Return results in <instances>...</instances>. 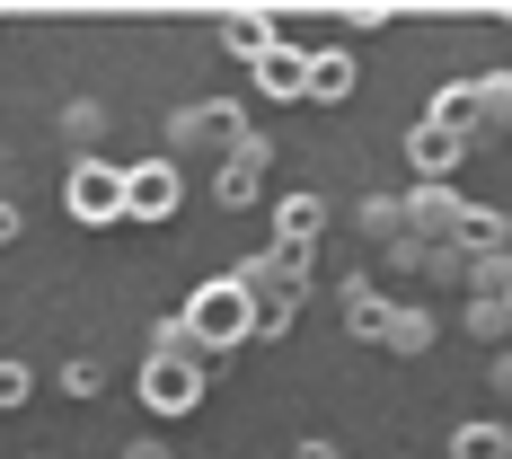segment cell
<instances>
[{
	"mask_svg": "<svg viewBox=\"0 0 512 459\" xmlns=\"http://www.w3.org/2000/svg\"><path fill=\"white\" fill-rule=\"evenodd\" d=\"M177 318L195 327V345H204V354H230V345H248V336H256V301L230 283V274H221V283H204Z\"/></svg>",
	"mask_w": 512,
	"mask_h": 459,
	"instance_id": "cell-1",
	"label": "cell"
},
{
	"mask_svg": "<svg viewBox=\"0 0 512 459\" xmlns=\"http://www.w3.org/2000/svg\"><path fill=\"white\" fill-rule=\"evenodd\" d=\"M362 239H371L380 256H398V248H407V204H389V195H371V204H362Z\"/></svg>",
	"mask_w": 512,
	"mask_h": 459,
	"instance_id": "cell-17",
	"label": "cell"
},
{
	"mask_svg": "<svg viewBox=\"0 0 512 459\" xmlns=\"http://www.w3.org/2000/svg\"><path fill=\"white\" fill-rule=\"evenodd\" d=\"M468 301H512V256H477L468 265Z\"/></svg>",
	"mask_w": 512,
	"mask_h": 459,
	"instance_id": "cell-21",
	"label": "cell"
},
{
	"mask_svg": "<svg viewBox=\"0 0 512 459\" xmlns=\"http://www.w3.org/2000/svg\"><path fill=\"white\" fill-rule=\"evenodd\" d=\"M433 124H451V133H477V89H468V80H451V89H442V98H433Z\"/></svg>",
	"mask_w": 512,
	"mask_h": 459,
	"instance_id": "cell-20",
	"label": "cell"
},
{
	"mask_svg": "<svg viewBox=\"0 0 512 459\" xmlns=\"http://www.w3.org/2000/svg\"><path fill=\"white\" fill-rule=\"evenodd\" d=\"M354 98V53H309V106H345Z\"/></svg>",
	"mask_w": 512,
	"mask_h": 459,
	"instance_id": "cell-14",
	"label": "cell"
},
{
	"mask_svg": "<svg viewBox=\"0 0 512 459\" xmlns=\"http://www.w3.org/2000/svg\"><path fill=\"white\" fill-rule=\"evenodd\" d=\"M256 89H265V98H309V53H265V62H256Z\"/></svg>",
	"mask_w": 512,
	"mask_h": 459,
	"instance_id": "cell-15",
	"label": "cell"
},
{
	"mask_svg": "<svg viewBox=\"0 0 512 459\" xmlns=\"http://www.w3.org/2000/svg\"><path fill=\"white\" fill-rule=\"evenodd\" d=\"M36 398V371L27 362H0V407H27Z\"/></svg>",
	"mask_w": 512,
	"mask_h": 459,
	"instance_id": "cell-25",
	"label": "cell"
},
{
	"mask_svg": "<svg viewBox=\"0 0 512 459\" xmlns=\"http://www.w3.org/2000/svg\"><path fill=\"white\" fill-rule=\"evenodd\" d=\"M345 327H354L362 345H380V327H389V301L371 292V274H354V283H345Z\"/></svg>",
	"mask_w": 512,
	"mask_h": 459,
	"instance_id": "cell-16",
	"label": "cell"
},
{
	"mask_svg": "<svg viewBox=\"0 0 512 459\" xmlns=\"http://www.w3.org/2000/svg\"><path fill=\"white\" fill-rule=\"evenodd\" d=\"M468 336L504 345V336H512V301H468Z\"/></svg>",
	"mask_w": 512,
	"mask_h": 459,
	"instance_id": "cell-23",
	"label": "cell"
},
{
	"mask_svg": "<svg viewBox=\"0 0 512 459\" xmlns=\"http://www.w3.org/2000/svg\"><path fill=\"white\" fill-rule=\"evenodd\" d=\"M221 45L239 53V62H265V53H274V18H265V9H230V18H221Z\"/></svg>",
	"mask_w": 512,
	"mask_h": 459,
	"instance_id": "cell-12",
	"label": "cell"
},
{
	"mask_svg": "<svg viewBox=\"0 0 512 459\" xmlns=\"http://www.w3.org/2000/svg\"><path fill=\"white\" fill-rule=\"evenodd\" d=\"M460 151H468V142H460V133H451V124H433V115H424V124H415V133H407V159H415V168H424V186H442V177L460 168Z\"/></svg>",
	"mask_w": 512,
	"mask_h": 459,
	"instance_id": "cell-9",
	"label": "cell"
},
{
	"mask_svg": "<svg viewBox=\"0 0 512 459\" xmlns=\"http://www.w3.org/2000/svg\"><path fill=\"white\" fill-rule=\"evenodd\" d=\"M486 380H495V398L512 407V354H495V371H486Z\"/></svg>",
	"mask_w": 512,
	"mask_h": 459,
	"instance_id": "cell-28",
	"label": "cell"
},
{
	"mask_svg": "<svg viewBox=\"0 0 512 459\" xmlns=\"http://www.w3.org/2000/svg\"><path fill=\"white\" fill-rule=\"evenodd\" d=\"M451 459H512V424H460Z\"/></svg>",
	"mask_w": 512,
	"mask_h": 459,
	"instance_id": "cell-18",
	"label": "cell"
},
{
	"mask_svg": "<svg viewBox=\"0 0 512 459\" xmlns=\"http://www.w3.org/2000/svg\"><path fill=\"white\" fill-rule=\"evenodd\" d=\"M433 336H442V318H433V309H398V301H389V327H380V345H389V354H433Z\"/></svg>",
	"mask_w": 512,
	"mask_h": 459,
	"instance_id": "cell-13",
	"label": "cell"
},
{
	"mask_svg": "<svg viewBox=\"0 0 512 459\" xmlns=\"http://www.w3.org/2000/svg\"><path fill=\"white\" fill-rule=\"evenodd\" d=\"M142 407L151 415H195L204 407V362H142Z\"/></svg>",
	"mask_w": 512,
	"mask_h": 459,
	"instance_id": "cell-6",
	"label": "cell"
},
{
	"mask_svg": "<svg viewBox=\"0 0 512 459\" xmlns=\"http://www.w3.org/2000/svg\"><path fill=\"white\" fill-rule=\"evenodd\" d=\"M318 230H327V204L318 195H283L274 204V248H318Z\"/></svg>",
	"mask_w": 512,
	"mask_h": 459,
	"instance_id": "cell-11",
	"label": "cell"
},
{
	"mask_svg": "<svg viewBox=\"0 0 512 459\" xmlns=\"http://www.w3.org/2000/svg\"><path fill=\"white\" fill-rule=\"evenodd\" d=\"M62 389H71V398H98V389H106V371L80 354V362H62Z\"/></svg>",
	"mask_w": 512,
	"mask_h": 459,
	"instance_id": "cell-26",
	"label": "cell"
},
{
	"mask_svg": "<svg viewBox=\"0 0 512 459\" xmlns=\"http://www.w3.org/2000/svg\"><path fill=\"white\" fill-rule=\"evenodd\" d=\"M230 283H239V292L256 301V336H283V327H292V309H301V292H309V283H292L274 256H248Z\"/></svg>",
	"mask_w": 512,
	"mask_h": 459,
	"instance_id": "cell-3",
	"label": "cell"
},
{
	"mask_svg": "<svg viewBox=\"0 0 512 459\" xmlns=\"http://www.w3.org/2000/svg\"><path fill=\"white\" fill-rule=\"evenodd\" d=\"M124 459H177V451H168L159 433H142V442H124Z\"/></svg>",
	"mask_w": 512,
	"mask_h": 459,
	"instance_id": "cell-27",
	"label": "cell"
},
{
	"mask_svg": "<svg viewBox=\"0 0 512 459\" xmlns=\"http://www.w3.org/2000/svg\"><path fill=\"white\" fill-rule=\"evenodd\" d=\"M168 142H177V159L186 151H239V142H248V115H239V106H186V115H177V124H168Z\"/></svg>",
	"mask_w": 512,
	"mask_h": 459,
	"instance_id": "cell-5",
	"label": "cell"
},
{
	"mask_svg": "<svg viewBox=\"0 0 512 459\" xmlns=\"http://www.w3.org/2000/svg\"><path fill=\"white\" fill-rule=\"evenodd\" d=\"M301 459H336V442H301Z\"/></svg>",
	"mask_w": 512,
	"mask_h": 459,
	"instance_id": "cell-30",
	"label": "cell"
},
{
	"mask_svg": "<svg viewBox=\"0 0 512 459\" xmlns=\"http://www.w3.org/2000/svg\"><path fill=\"white\" fill-rule=\"evenodd\" d=\"M62 133H71V142H98V133H106V106H98V98L62 106Z\"/></svg>",
	"mask_w": 512,
	"mask_h": 459,
	"instance_id": "cell-24",
	"label": "cell"
},
{
	"mask_svg": "<svg viewBox=\"0 0 512 459\" xmlns=\"http://www.w3.org/2000/svg\"><path fill=\"white\" fill-rule=\"evenodd\" d=\"M151 362H212V354L195 345V327H186V318H159V327H151Z\"/></svg>",
	"mask_w": 512,
	"mask_h": 459,
	"instance_id": "cell-19",
	"label": "cell"
},
{
	"mask_svg": "<svg viewBox=\"0 0 512 459\" xmlns=\"http://www.w3.org/2000/svg\"><path fill=\"white\" fill-rule=\"evenodd\" d=\"M265 159H274V151H265L256 133H248V142H239L230 159H212V204H221V212L256 204V186H265Z\"/></svg>",
	"mask_w": 512,
	"mask_h": 459,
	"instance_id": "cell-8",
	"label": "cell"
},
{
	"mask_svg": "<svg viewBox=\"0 0 512 459\" xmlns=\"http://www.w3.org/2000/svg\"><path fill=\"white\" fill-rule=\"evenodd\" d=\"M451 248H460L468 265H477V256H512V221H504V212H486V204H468V212H460V239H451Z\"/></svg>",
	"mask_w": 512,
	"mask_h": 459,
	"instance_id": "cell-10",
	"label": "cell"
},
{
	"mask_svg": "<svg viewBox=\"0 0 512 459\" xmlns=\"http://www.w3.org/2000/svg\"><path fill=\"white\" fill-rule=\"evenodd\" d=\"M177 204H186L177 159H142V168H124V221H168Z\"/></svg>",
	"mask_w": 512,
	"mask_h": 459,
	"instance_id": "cell-4",
	"label": "cell"
},
{
	"mask_svg": "<svg viewBox=\"0 0 512 459\" xmlns=\"http://www.w3.org/2000/svg\"><path fill=\"white\" fill-rule=\"evenodd\" d=\"M460 195H451V186H415V195H407V248H424V256H433V248H451V239H460Z\"/></svg>",
	"mask_w": 512,
	"mask_h": 459,
	"instance_id": "cell-7",
	"label": "cell"
},
{
	"mask_svg": "<svg viewBox=\"0 0 512 459\" xmlns=\"http://www.w3.org/2000/svg\"><path fill=\"white\" fill-rule=\"evenodd\" d=\"M18 230H27V212H18V204H0V248H9Z\"/></svg>",
	"mask_w": 512,
	"mask_h": 459,
	"instance_id": "cell-29",
	"label": "cell"
},
{
	"mask_svg": "<svg viewBox=\"0 0 512 459\" xmlns=\"http://www.w3.org/2000/svg\"><path fill=\"white\" fill-rule=\"evenodd\" d=\"M468 89H477V124H512V71H486Z\"/></svg>",
	"mask_w": 512,
	"mask_h": 459,
	"instance_id": "cell-22",
	"label": "cell"
},
{
	"mask_svg": "<svg viewBox=\"0 0 512 459\" xmlns=\"http://www.w3.org/2000/svg\"><path fill=\"white\" fill-rule=\"evenodd\" d=\"M62 204H71V221H89V230L124 221V168H106L98 151H80L71 177H62Z\"/></svg>",
	"mask_w": 512,
	"mask_h": 459,
	"instance_id": "cell-2",
	"label": "cell"
}]
</instances>
